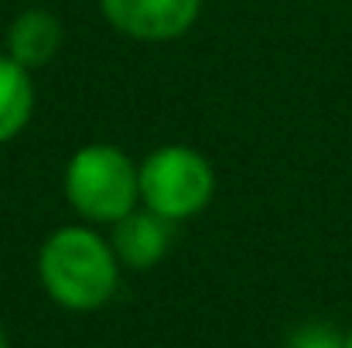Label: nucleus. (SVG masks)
Segmentation results:
<instances>
[{"instance_id": "obj_1", "label": "nucleus", "mask_w": 352, "mask_h": 348, "mask_svg": "<svg viewBox=\"0 0 352 348\" xmlns=\"http://www.w3.org/2000/svg\"><path fill=\"white\" fill-rule=\"evenodd\" d=\"M48 297L69 311H96L117 290V253L107 239L82 226L52 232L38 256Z\"/></svg>"}, {"instance_id": "obj_2", "label": "nucleus", "mask_w": 352, "mask_h": 348, "mask_svg": "<svg viewBox=\"0 0 352 348\" xmlns=\"http://www.w3.org/2000/svg\"><path fill=\"white\" fill-rule=\"evenodd\" d=\"M65 195L72 209L93 222H120L140 202V171L110 143H89L65 167Z\"/></svg>"}, {"instance_id": "obj_3", "label": "nucleus", "mask_w": 352, "mask_h": 348, "mask_svg": "<svg viewBox=\"0 0 352 348\" xmlns=\"http://www.w3.org/2000/svg\"><path fill=\"white\" fill-rule=\"evenodd\" d=\"M212 192L216 174L209 161L192 147H161L140 164V198L168 222L202 212Z\"/></svg>"}, {"instance_id": "obj_4", "label": "nucleus", "mask_w": 352, "mask_h": 348, "mask_svg": "<svg viewBox=\"0 0 352 348\" xmlns=\"http://www.w3.org/2000/svg\"><path fill=\"white\" fill-rule=\"evenodd\" d=\"M100 7L123 34L140 41H168L195 24L202 0H100Z\"/></svg>"}, {"instance_id": "obj_5", "label": "nucleus", "mask_w": 352, "mask_h": 348, "mask_svg": "<svg viewBox=\"0 0 352 348\" xmlns=\"http://www.w3.org/2000/svg\"><path fill=\"white\" fill-rule=\"evenodd\" d=\"M168 219H161L157 212H130L120 222H113V253L120 263L133 266V270H151L154 263H161V256L168 253Z\"/></svg>"}, {"instance_id": "obj_6", "label": "nucleus", "mask_w": 352, "mask_h": 348, "mask_svg": "<svg viewBox=\"0 0 352 348\" xmlns=\"http://www.w3.org/2000/svg\"><path fill=\"white\" fill-rule=\"evenodd\" d=\"M58 45H62V24L48 10H24L10 24V34H7L10 58L17 65H24V69L48 65L55 58Z\"/></svg>"}, {"instance_id": "obj_7", "label": "nucleus", "mask_w": 352, "mask_h": 348, "mask_svg": "<svg viewBox=\"0 0 352 348\" xmlns=\"http://www.w3.org/2000/svg\"><path fill=\"white\" fill-rule=\"evenodd\" d=\"M34 110V89L28 79V69L17 65L10 55H0V143L17 137Z\"/></svg>"}, {"instance_id": "obj_8", "label": "nucleus", "mask_w": 352, "mask_h": 348, "mask_svg": "<svg viewBox=\"0 0 352 348\" xmlns=\"http://www.w3.org/2000/svg\"><path fill=\"white\" fill-rule=\"evenodd\" d=\"M287 348H346V335L325 321H311V325H301L291 332Z\"/></svg>"}, {"instance_id": "obj_9", "label": "nucleus", "mask_w": 352, "mask_h": 348, "mask_svg": "<svg viewBox=\"0 0 352 348\" xmlns=\"http://www.w3.org/2000/svg\"><path fill=\"white\" fill-rule=\"evenodd\" d=\"M0 348H7V335H3V328H0Z\"/></svg>"}, {"instance_id": "obj_10", "label": "nucleus", "mask_w": 352, "mask_h": 348, "mask_svg": "<svg viewBox=\"0 0 352 348\" xmlns=\"http://www.w3.org/2000/svg\"><path fill=\"white\" fill-rule=\"evenodd\" d=\"M346 348H352V332H349V335H346Z\"/></svg>"}]
</instances>
